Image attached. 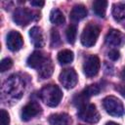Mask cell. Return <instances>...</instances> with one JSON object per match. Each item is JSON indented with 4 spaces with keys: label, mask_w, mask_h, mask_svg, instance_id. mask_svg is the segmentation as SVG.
Instances as JSON below:
<instances>
[{
    "label": "cell",
    "mask_w": 125,
    "mask_h": 125,
    "mask_svg": "<svg viewBox=\"0 0 125 125\" xmlns=\"http://www.w3.org/2000/svg\"><path fill=\"white\" fill-rule=\"evenodd\" d=\"M47 57H45L41 52L39 51H35L33 52L28 58H27V61H26V63L29 67L31 68H36V69H39L40 66L43 64V62H45Z\"/></svg>",
    "instance_id": "obj_11"
},
{
    "label": "cell",
    "mask_w": 125,
    "mask_h": 125,
    "mask_svg": "<svg viewBox=\"0 0 125 125\" xmlns=\"http://www.w3.org/2000/svg\"><path fill=\"white\" fill-rule=\"evenodd\" d=\"M105 125H119V124H117V123H115V122H111V121H110V122H107Z\"/></svg>",
    "instance_id": "obj_29"
},
{
    "label": "cell",
    "mask_w": 125,
    "mask_h": 125,
    "mask_svg": "<svg viewBox=\"0 0 125 125\" xmlns=\"http://www.w3.org/2000/svg\"><path fill=\"white\" fill-rule=\"evenodd\" d=\"M41 111V106L36 102H29L21 109V119L23 121H28L34 116L38 115Z\"/></svg>",
    "instance_id": "obj_8"
},
{
    "label": "cell",
    "mask_w": 125,
    "mask_h": 125,
    "mask_svg": "<svg viewBox=\"0 0 125 125\" xmlns=\"http://www.w3.org/2000/svg\"><path fill=\"white\" fill-rule=\"evenodd\" d=\"M112 16L114 20L117 21L125 19V2H121V3H117L113 5Z\"/></svg>",
    "instance_id": "obj_18"
},
{
    "label": "cell",
    "mask_w": 125,
    "mask_h": 125,
    "mask_svg": "<svg viewBox=\"0 0 125 125\" xmlns=\"http://www.w3.org/2000/svg\"><path fill=\"white\" fill-rule=\"evenodd\" d=\"M20 80H21V79H20L19 77H17V76H12V77H10V79L7 81V83H8V91L11 93L10 95H12V96H17V94H19L20 96L21 95V90L23 89V84L15 87V85H17Z\"/></svg>",
    "instance_id": "obj_16"
},
{
    "label": "cell",
    "mask_w": 125,
    "mask_h": 125,
    "mask_svg": "<svg viewBox=\"0 0 125 125\" xmlns=\"http://www.w3.org/2000/svg\"><path fill=\"white\" fill-rule=\"evenodd\" d=\"M107 7V2L104 0H97L93 3V11L99 18H104L105 16Z\"/></svg>",
    "instance_id": "obj_17"
},
{
    "label": "cell",
    "mask_w": 125,
    "mask_h": 125,
    "mask_svg": "<svg viewBox=\"0 0 125 125\" xmlns=\"http://www.w3.org/2000/svg\"><path fill=\"white\" fill-rule=\"evenodd\" d=\"M78 117L88 123H97L100 120V113L93 104H85L79 107Z\"/></svg>",
    "instance_id": "obj_3"
},
{
    "label": "cell",
    "mask_w": 125,
    "mask_h": 125,
    "mask_svg": "<svg viewBox=\"0 0 125 125\" xmlns=\"http://www.w3.org/2000/svg\"><path fill=\"white\" fill-rule=\"evenodd\" d=\"M39 96L42 102H44L48 106L55 107L60 104L62 98V93L57 85L50 84L41 89Z\"/></svg>",
    "instance_id": "obj_1"
},
{
    "label": "cell",
    "mask_w": 125,
    "mask_h": 125,
    "mask_svg": "<svg viewBox=\"0 0 125 125\" xmlns=\"http://www.w3.org/2000/svg\"><path fill=\"white\" fill-rule=\"evenodd\" d=\"M60 82L62 83V85L65 88V89H72L76 86L77 81H78V77H77V73L75 72V70L73 68H65L63 69L60 76H59Z\"/></svg>",
    "instance_id": "obj_5"
},
{
    "label": "cell",
    "mask_w": 125,
    "mask_h": 125,
    "mask_svg": "<svg viewBox=\"0 0 125 125\" xmlns=\"http://www.w3.org/2000/svg\"><path fill=\"white\" fill-rule=\"evenodd\" d=\"M120 93L122 94L123 97H125V86H123V87L120 89Z\"/></svg>",
    "instance_id": "obj_27"
},
{
    "label": "cell",
    "mask_w": 125,
    "mask_h": 125,
    "mask_svg": "<svg viewBox=\"0 0 125 125\" xmlns=\"http://www.w3.org/2000/svg\"><path fill=\"white\" fill-rule=\"evenodd\" d=\"M30 4L32 6H35V7H42V6H44L45 3H44V1H36V0H34V1H31Z\"/></svg>",
    "instance_id": "obj_26"
},
{
    "label": "cell",
    "mask_w": 125,
    "mask_h": 125,
    "mask_svg": "<svg viewBox=\"0 0 125 125\" xmlns=\"http://www.w3.org/2000/svg\"><path fill=\"white\" fill-rule=\"evenodd\" d=\"M125 42V35L117 29H111L105 36V43L109 46L119 47Z\"/></svg>",
    "instance_id": "obj_10"
},
{
    "label": "cell",
    "mask_w": 125,
    "mask_h": 125,
    "mask_svg": "<svg viewBox=\"0 0 125 125\" xmlns=\"http://www.w3.org/2000/svg\"><path fill=\"white\" fill-rule=\"evenodd\" d=\"M60 44H61V37H60L59 32L55 29H52V32H51V46L53 48H56Z\"/></svg>",
    "instance_id": "obj_22"
},
{
    "label": "cell",
    "mask_w": 125,
    "mask_h": 125,
    "mask_svg": "<svg viewBox=\"0 0 125 125\" xmlns=\"http://www.w3.org/2000/svg\"><path fill=\"white\" fill-rule=\"evenodd\" d=\"M38 72H39V76L42 79L48 78L52 75V73H53V63H52V61L49 57L46 58L43 64L38 69Z\"/></svg>",
    "instance_id": "obj_14"
},
{
    "label": "cell",
    "mask_w": 125,
    "mask_h": 125,
    "mask_svg": "<svg viewBox=\"0 0 125 125\" xmlns=\"http://www.w3.org/2000/svg\"><path fill=\"white\" fill-rule=\"evenodd\" d=\"M101 67L100 60L97 56H90L86 59L83 64V71L87 77H94L98 74Z\"/></svg>",
    "instance_id": "obj_6"
},
{
    "label": "cell",
    "mask_w": 125,
    "mask_h": 125,
    "mask_svg": "<svg viewBox=\"0 0 125 125\" xmlns=\"http://www.w3.org/2000/svg\"><path fill=\"white\" fill-rule=\"evenodd\" d=\"M0 123H1V125H9V123H10L9 114L5 109L0 110Z\"/></svg>",
    "instance_id": "obj_24"
},
{
    "label": "cell",
    "mask_w": 125,
    "mask_h": 125,
    "mask_svg": "<svg viewBox=\"0 0 125 125\" xmlns=\"http://www.w3.org/2000/svg\"><path fill=\"white\" fill-rule=\"evenodd\" d=\"M73 53L70 50H62L58 54V61L62 64H67L73 61Z\"/></svg>",
    "instance_id": "obj_20"
},
{
    "label": "cell",
    "mask_w": 125,
    "mask_h": 125,
    "mask_svg": "<svg viewBox=\"0 0 125 125\" xmlns=\"http://www.w3.org/2000/svg\"><path fill=\"white\" fill-rule=\"evenodd\" d=\"M107 55H108V58H109L110 60H112V61H116V60H118L119 57H120L119 52H118L117 50H110Z\"/></svg>",
    "instance_id": "obj_25"
},
{
    "label": "cell",
    "mask_w": 125,
    "mask_h": 125,
    "mask_svg": "<svg viewBox=\"0 0 125 125\" xmlns=\"http://www.w3.org/2000/svg\"><path fill=\"white\" fill-rule=\"evenodd\" d=\"M51 125H71V118L66 113H56L50 115L48 119Z\"/></svg>",
    "instance_id": "obj_13"
},
{
    "label": "cell",
    "mask_w": 125,
    "mask_h": 125,
    "mask_svg": "<svg viewBox=\"0 0 125 125\" xmlns=\"http://www.w3.org/2000/svg\"><path fill=\"white\" fill-rule=\"evenodd\" d=\"M104 107L105 111L112 116H121L124 113V107L120 100L113 96L105 97L103 101Z\"/></svg>",
    "instance_id": "obj_4"
},
{
    "label": "cell",
    "mask_w": 125,
    "mask_h": 125,
    "mask_svg": "<svg viewBox=\"0 0 125 125\" xmlns=\"http://www.w3.org/2000/svg\"><path fill=\"white\" fill-rule=\"evenodd\" d=\"M76 34H77L76 26L73 24H70L66 28V31H65V36H66L67 42L70 44H73L75 42V39H76Z\"/></svg>",
    "instance_id": "obj_21"
},
{
    "label": "cell",
    "mask_w": 125,
    "mask_h": 125,
    "mask_svg": "<svg viewBox=\"0 0 125 125\" xmlns=\"http://www.w3.org/2000/svg\"><path fill=\"white\" fill-rule=\"evenodd\" d=\"M23 45V40L21 35L15 30H12L9 32V34L7 35V47L13 51H19Z\"/></svg>",
    "instance_id": "obj_9"
},
{
    "label": "cell",
    "mask_w": 125,
    "mask_h": 125,
    "mask_svg": "<svg viewBox=\"0 0 125 125\" xmlns=\"http://www.w3.org/2000/svg\"><path fill=\"white\" fill-rule=\"evenodd\" d=\"M29 36H30V40L31 43L37 47V48H41L44 46V36H43V32L42 29L38 26H33L30 30H29Z\"/></svg>",
    "instance_id": "obj_12"
},
{
    "label": "cell",
    "mask_w": 125,
    "mask_h": 125,
    "mask_svg": "<svg viewBox=\"0 0 125 125\" xmlns=\"http://www.w3.org/2000/svg\"><path fill=\"white\" fill-rule=\"evenodd\" d=\"M87 16V9L83 5H75L70 12V19L74 21H81Z\"/></svg>",
    "instance_id": "obj_15"
},
{
    "label": "cell",
    "mask_w": 125,
    "mask_h": 125,
    "mask_svg": "<svg viewBox=\"0 0 125 125\" xmlns=\"http://www.w3.org/2000/svg\"><path fill=\"white\" fill-rule=\"evenodd\" d=\"M50 21L56 25H61L64 22V16L59 9H54L50 14Z\"/></svg>",
    "instance_id": "obj_19"
},
{
    "label": "cell",
    "mask_w": 125,
    "mask_h": 125,
    "mask_svg": "<svg viewBox=\"0 0 125 125\" xmlns=\"http://www.w3.org/2000/svg\"><path fill=\"white\" fill-rule=\"evenodd\" d=\"M121 76H122V78H123V79H125V67H124V68H123V70H122Z\"/></svg>",
    "instance_id": "obj_28"
},
{
    "label": "cell",
    "mask_w": 125,
    "mask_h": 125,
    "mask_svg": "<svg viewBox=\"0 0 125 125\" xmlns=\"http://www.w3.org/2000/svg\"><path fill=\"white\" fill-rule=\"evenodd\" d=\"M13 65V61L10 59V58H6V59H3L0 62V71L1 72H4L8 69H10Z\"/></svg>",
    "instance_id": "obj_23"
},
{
    "label": "cell",
    "mask_w": 125,
    "mask_h": 125,
    "mask_svg": "<svg viewBox=\"0 0 125 125\" xmlns=\"http://www.w3.org/2000/svg\"><path fill=\"white\" fill-rule=\"evenodd\" d=\"M33 19V14L30 10L26 8H18L13 15V20L19 25H26Z\"/></svg>",
    "instance_id": "obj_7"
},
{
    "label": "cell",
    "mask_w": 125,
    "mask_h": 125,
    "mask_svg": "<svg viewBox=\"0 0 125 125\" xmlns=\"http://www.w3.org/2000/svg\"><path fill=\"white\" fill-rule=\"evenodd\" d=\"M100 35V27L93 22L88 23L81 34V43L85 47H92L97 42Z\"/></svg>",
    "instance_id": "obj_2"
}]
</instances>
